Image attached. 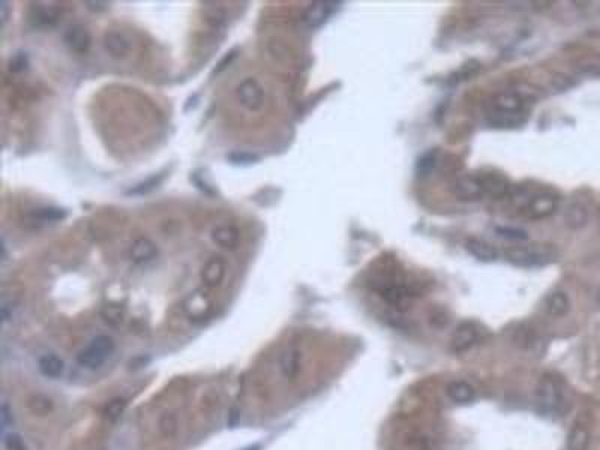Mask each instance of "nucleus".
Segmentation results:
<instances>
[{"instance_id":"obj_1","label":"nucleus","mask_w":600,"mask_h":450,"mask_svg":"<svg viewBox=\"0 0 600 450\" xmlns=\"http://www.w3.org/2000/svg\"><path fill=\"white\" fill-rule=\"evenodd\" d=\"M485 119L494 128H519L528 120V108L518 95L501 93L488 104Z\"/></svg>"},{"instance_id":"obj_2","label":"nucleus","mask_w":600,"mask_h":450,"mask_svg":"<svg viewBox=\"0 0 600 450\" xmlns=\"http://www.w3.org/2000/svg\"><path fill=\"white\" fill-rule=\"evenodd\" d=\"M510 197L518 212L530 219H543L555 213L560 198L551 189L512 188Z\"/></svg>"},{"instance_id":"obj_3","label":"nucleus","mask_w":600,"mask_h":450,"mask_svg":"<svg viewBox=\"0 0 600 450\" xmlns=\"http://www.w3.org/2000/svg\"><path fill=\"white\" fill-rule=\"evenodd\" d=\"M507 262L516 267H539L552 263L555 260V253L545 245H525L515 246L506 251Z\"/></svg>"},{"instance_id":"obj_4","label":"nucleus","mask_w":600,"mask_h":450,"mask_svg":"<svg viewBox=\"0 0 600 450\" xmlns=\"http://www.w3.org/2000/svg\"><path fill=\"white\" fill-rule=\"evenodd\" d=\"M113 351H115V341H113V338L101 335L93 338V340L86 345L80 353H78L77 362L88 369H98L108 360Z\"/></svg>"},{"instance_id":"obj_5","label":"nucleus","mask_w":600,"mask_h":450,"mask_svg":"<svg viewBox=\"0 0 600 450\" xmlns=\"http://www.w3.org/2000/svg\"><path fill=\"white\" fill-rule=\"evenodd\" d=\"M536 402L543 413H555L561 405V391L559 383L550 375H545L536 386Z\"/></svg>"},{"instance_id":"obj_6","label":"nucleus","mask_w":600,"mask_h":450,"mask_svg":"<svg viewBox=\"0 0 600 450\" xmlns=\"http://www.w3.org/2000/svg\"><path fill=\"white\" fill-rule=\"evenodd\" d=\"M476 176L479 179L485 197L504 198L510 194L513 188L507 176L499 170H483Z\"/></svg>"},{"instance_id":"obj_7","label":"nucleus","mask_w":600,"mask_h":450,"mask_svg":"<svg viewBox=\"0 0 600 450\" xmlns=\"http://www.w3.org/2000/svg\"><path fill=\"white\" fill-rule=\"evenodd\" d=\"M238 99L245 108L257 111L264 104V90L257 80L246 79L238 86Z\"/></svg>"},{"instance_id":"obj_8","label":"nucleus","mask_w":600,"mask_h":450,"mask_svg":"<svg viewBox=\"0 0 600 450\" xmlns=\"http://www.w3.org/2000/svg\"><path fill=\"white\" fill-rule=\"evenodd\" d=\"M479 340L481 332L477 326L472 322H464L456 327L454 336H452V350L458 354L465 353Z\"/></svg>"},{"instance_id":"obj_9","label":"nucleus","mask_w":600,"mask_h":450,"mask_svg":"<svg viewBox=\"0 0 600 450\" xmlns=\"http://www.w3.org/2000/svg\"><path fill=\"white\" fill-rule=\"evenodd\" d=\"M452 193L455 194L458 200H463V202H476L485 197L483 189L479 184V179H477L476 175H467V176L458 177L455 180L454 186H452Z\"/></svg>"},{"instance_id":"obj_10","label":"nucleus","mask_w":600,"mask_h":450,"mask_svg":"<svg viewBox=\"0 0 600 450\" xmlns=\"http://www.w3.org/2000/svg\"><path fill=\"white\" fill-rule=\"evenodd\" d=\"M212 309V302L209 299L207 294L203 290H197L191 293L189 296L184 300V311L185 314L198 322V320H204Z\"/></svg>"},{"instance_id":"obj_11","label":"nucleus","mask_w":600,"mask_h":450,"mask_svg":"<svg viewBox=\"0 0 600 450\" xmlns=\"http://www.w3.org/2000/svg\"><path fill=\"white\" fill-rule=\"evenodd\" d=\"M278 365H280V371L281 374L287 378V380H296L298 375L300 374L302 369V354L298 349L290 347L285 349L280 359H278Z\"/></svg>"},{"instance_id":"obj_12","label":"nucleus","mask_w":600,"mask_h":450,"mask_svg":"<svg viewBox=\"0 0 600 450\" xmlns=\"http://www.w3.org/2000/svg\"><path fill=\"white\" fill-rule=\"evenodd\" d=\"M335 6H336V3H332V2L312 3L307 10L305 15H303V21H305L308 28H312V29L320 28V26L323 24L330 15H332V12L335 11Z\"/></svg>"},{"instance_id":"obj_13","label":"nucleus","mask_w":600,"mask_h":450,"mask_svg":"<svg viewBox=\"0 0 600 450\" xmlns=\"http://www.w3.org/2000/svg\"><path fill=\"white\" fill-rule=\"evenodd\" d=\"M65 41L72 51L75 53H86L92 44L90 32L84 28V26H72L65 35Z\"/></svg>"},{"instance_id":"obj_14","label":"nucleus","mask_w":600,"mask_h":450,"mask_svg":"<svg viewBox=\"0 0 600 450\" xmlns=\"http://www.w3.org/2000/svg\"><path fill=\"white\" fill-rule=\"evenodd\" d=\"M225 271H227V267H225L224 260L220 257H215L212 260H209L206 266L203 267L202 280L207 287H218V285L224 281Z\"/></svg>"},{"instance_id":"obj_15","label":"nucleus","mask_w":600,"mask_h":450,"mask_svg":"<svg viewBox=\"0 0 600 450\" xmlns=\"http://www.w3.org/2000/svg\"><path fill=\"white\" fill-rule=\"evenodd\" d=\"M131 260L137 264H144L152 262L158 255V246L149 239H138L131 246Z\"/></svg>"},{"instance_id":"obj_16","label":"nucleus","mask_w":600,"mask_h":450,"mask_svg":"<svg viewBox=\"0 0 600 450\" xmlns=\"http://www.w3.org/2000/svg\"><path fill=\"white\" fill-rule=\"evenodd\" d=\"M465 248L468 251V254H472L474 258L479 260V262L491 263L499 258L497 249H495L491 244H488V242L481 239H468Z\"/></svg>"},{"instance_id":"obj_17","label":"nucleus","mask_w":600,"mask_h":450,"mask_svg":"<svg viewBox=\"0 0 600 450\" xmlns=\"http://www.w3.org/2000/svg\"><path fill=\"white\" fill-rule=\"evenodd\" d=\"M38 368L41 374L47 378H59L64 375L65 372V363L56 354H44L38 360Z\"/></svg>"},{"instance_id":"obj_18","label":"nucleus","mask_w":600,"mask_h":450,"mask_svg":"<svg viewBox=\"0 0 600 450\" xmlns=\"http://www.w3.org/2000/svg\"><path fill=\"white\" fill-rule=\"evenodd\" d=\"M447 396L459 405L472 404L476 398L474 389L465 382H454L447 386Z\"/></svg>"},{"instance_id":"obj_19","label":"nucleus","mask_w":600,"mask_h":450,"mask_svg":"<svg viewBox=\"0 0 600 450\" xmlns=\"http://www.w3.org/2000/svg\"><path fill=\"white\" fill-rule=\"evenodd\" d=\"M212 239L216 245L233 249L239 244V231L233 225H220L212 231Z\"/></svg>"},{"instance_id":"obj_20","label":"nucleus","mask_w":600,"mask_h":450,"mask_svg":"<svg viewBox=\"0 0 600 450\" xmlns=\"http://www.w3.org/2000/svg\"><path fill=\"white\" fill-rule=\"evenodd\" d=\"M588 207L584 202L575 200L570 206L566 212V222L570 228H581L584 227L588 221Z\"/></svg>"},{"instance_id":"obj_21","label":"nucleus","mask_w":600,"mask_h":450,"mask_svg":"<svg viewBox=\"0 0 600 450\" xmlns=\"http://www.w3.org/2000/svg\"><path fill=\"white\" fill-rule=\"evenodd\" d=\"M104 46H106V50L113 57H125L129 53V44L126 38L117 32L107 33L106 39H104Z\"/></svg>"},{"instance_id":"obj_22","label":"nucleus","mask_w":600,"mask_h":450,"mask_svg":"<svg viewBox=\"0 0 600 450\" xmlns=\"http://www.w3.org/2000/svg\"><path fill=\"white\" fill-rule=\"evenodd\" d=\"M570 302L563 291H555L546 299V311L552 317H563L569 313Z\"/></svg>"},{"instance_id":"obj_23","label":"nucleus","mask_w":600,"mask_h":450,"mask_svg":"<svg viewBox=\"0 0 600 450\" xmlns=\"http://www.w3.org/2000/svg\"><path fill=\"white\" fill-rule=\"evenodd\" d=\"M30 21L33 23V26H38V28L53 26L57 21V12L53 8L35 5L30 12Z\"/></svg>"},{"instance_id":"obj_24","label":"nucleus","mask_w":600,"mask_h":450,"mask_svg":"<svg viewBox=\"0 0 600 450\" xmlns=\"http://www.w3.org/2000/svg\"><path fill=\"white\" fill-rule=\"evenodd\" d=\"M588 432L584 428H575L569 436L568 450H587Z\"/></svg>"},{"instance_id":"obj_25","label":"nucleus","mask_w":600,"mask_h":450,"mask_svg":"<svg viewBox=\"0 0 600 450\" xmlns=\"http://www.w3.org/2000/svg\"><path fill=\"white\" fill-rule=\"evenodd\" d=\"M437 162V153L436 152H428L426 155H423L422 159L417 164V171H419V175L426 176L429 175V173L436 167Z\"/></svg>"},{"instance_id":"obj_26","label":"nucleus","mask_w":600,"mask_h":450,"mask_svg":"<svg viewBox=\"0 0 600 450\" xmlns=\"http://www.w3.org/2000/svg\"><path fill=\"white\" fill-rule=\"evenodd\" d=\"M177 419L173 414H165L159 420V429L165 437H173L177 432Z\"/></svg>"},{"instance_id":"obj_27","label":"nucleus","mask_w":600,"mask_h":450,"mask_svg":"<svg viewBox=\"0 0 600 450\" xmlns=\"http://www.w3.org/2000/svg\"><path fill=\"white\" fill-rule=\"evenodd\" d=\"M29 405H30V409L33 410V413H38V414H47V413H50L51 407H53V404H51L50 400H47V398L41 396V395L33 396Z\"/></svg>"},{"instance_id":"obj_28","label":"nucleus","mask_w":600,"mask_h":450,"mask_svg":"<svg viewBox=\"0 0 600 450\" xmlns=\"http://www.w3.org/2000/svg\"><path fill=\"white\" fill-rule=\"evenodd\" d=\"M0 418H2V431H3V434L5 432H8V429H11L12 431V428H14V413H12V410H11V407H10V404H8L6 401H3L2 402V409H0Z\"/></svg>"},{"instance_id":"obj_29","label":"nucleus","mask_w":600,"mask_h":450,"mask_svg":"<svg viewBox=\"0 0 600 450\" xmlns=\"http://www.w3.org/2000/svg\"><path fill=\"white\" fill-rule=\"evenodd\" d=\"M3 444L6 450H26L24 443L20 436H17L15 432H5L3 434Z\"/></svg>"},{"instance_id":"obj_30","label":"nucleus","mask_w":600,"mask_h":450,"mask_svg":"<svg viewBox=\"0 0 600 450\" xmlns=\"http://www.w3.org/2000/svg\"><path fill=\"white\" fill-rule=\"evenodd\" d=\"M499 236L506 237V239H512V240H525L528 239L527 231L521 230V228H512V227H501L497 228Z\"/></svg>"},{"instance_id":"obj_31","label":"nucleus","mask_w":600,"mask_h":450,"mask_svg":"<svg viewBox=\"0 0 600 450\" xmlns=\"http://www.w3.org/2000/svg\"><path fill=\"white\" fill-rule=\"evenodd\" d=\"M35 216H38L41 221H57L62 219L65 216V212L62 209H39Z\"/></svg>"},{"instance_id":"obj_32","label":"nucleus","mask_w":600,"mask_h":450,"mask_svg":"<svg viewBox=\"0 0 600 450\" xmlns=\"http://www.w3.org/2000/svg\"><path fill=\"white\" fill-rule=\"evenodd\" d=\"M125 407H126V402L124 400L111 401L108 404V407H107V416H108V419L115 420V419L120 418L122 413H124V410H125Z\"/></svg>"},{"instance_id":"obj_33","label":"nucleus","mask_w":600,"mask_h":450,"mask_svg":"<svg viewBox=\"0 0 600 450\" xmlns=\"http://www.w3.org/2000/svg\"><path fill=\"white\" fill-rule=\"evenodd\" d=\"M14 311H15L14 302H8V300L2 302V323H3V326H6L8 323L12 322Z\"/></svg>"},{"instance_id":"obj_34","label":"nucleus","mask_w":600,"mask_h":450,"mask_svg":"<svg viewBox=\"0 0 600 450\" xmlns=\"http://www.w3.org/2000/svg\"><path fill=\"white\" fill-rule=\"evenodd\" d=\"M158 182H159L158 179H152L149 182H146V184L138 185L135 189H133L131 194H144V193L149 191V189H152V188H155L156 185H158Z\"/></svg>"},{"instance_id":"obj_35","label":"nucleus","mask_w":600,"mask_h":450,"mask_svg":"<svg viewBox=\"0 0 600 450\" xmlns=\"http://www.w3.org/2000/svg\"><path fill=\"white\" fill-rule=\"evenodd\" d=\"M24 68H26V56L24 55L15 56L14 60H11L12 71H21V69H24Z\"/></svg>"},{"instance_id":"obj_36","label":"nucleus","mask_w":600,"mask_h":450,"mask_svg":"<svg viewBox=\"0 0 600 450\" xmlns=\"http://www.w3.org/2000/svg\"><path fill=\"white\" fill-rule=\"evenodd\" d=\"M230 159H231L233 162H236V164H240V162H246V164H249V162H252V161H255L257 157H252V155H239V153H234V155H231Z\"/></svg>"},{"instance_id":"obj_37","label":"nucleus","mask_w":600,"mask_h":450,"mask_svg":"<svg viewBox=\"0 0 600 450\" xmlns=\"http://www.w3.org/2000/svg\"><path fill=\"white\" fill-rule=\"evenodd\" d=\"M8 17H10V6H8V2H0V20H2V26L6 24Z\"/></svg>"},{"instance_id":"obj_38","label":"nucleus","mask_w":600,"mask_h":450,"mask_svg":"<svg viewBox=\"0 0 600 450\" xmlns=\"http://www.w3.org/2000/svg\"><path fill=\"white\" fill-rule=\"evenodd\" d=\"M86 5H88V8L92 11H104V10H107V6H108V3H106V2H86Z\"/></svg>"},{"instance_id":"obj_39","label":"nucleus","mask_w":600,"mask_h":450,"mask_svg":"<svg viewBox=\"0 0 600 450\" xmlns=\"http://www.w3.org/2000/svg\"><path fill=\"white\" fill-rule=\"evenodd\" d=\"M597 72H599V74H600V65H599V66H597Z\"/></svg>"}]
</instances>
